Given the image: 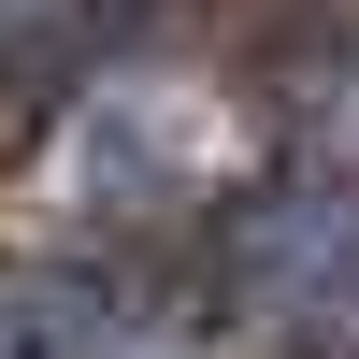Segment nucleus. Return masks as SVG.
I'll use <instances>...</instances> for the list:
<instances>
[{"label":"nucleus","instance_id":"f257e3e1","mask_svg":"<svg viewBox=\"0 0 359 359\" xmlns=\"http://www.w3.org/2000/svg\"><path fill=\"white\" fill-rule=\"evenodd\" d=\"M230 316H259V331H287L316 359H359V144H316L273 201H245Z\"/></svg>","mask_w":359,"mask_h":359},{"label":"nucleus","instance_id":"f03ea898","mask_svg":"<svg viewBox=\"0 0 359 359\" xmlns=\"http://www.w3.org/2000/svg\"><path fill=\"white\" fill-rule=\"evenodd\" d=\"M0 359H43V345H29V331H0Z\"/></svg>","mask_w":359,"mask_h":359}]
</instances>
